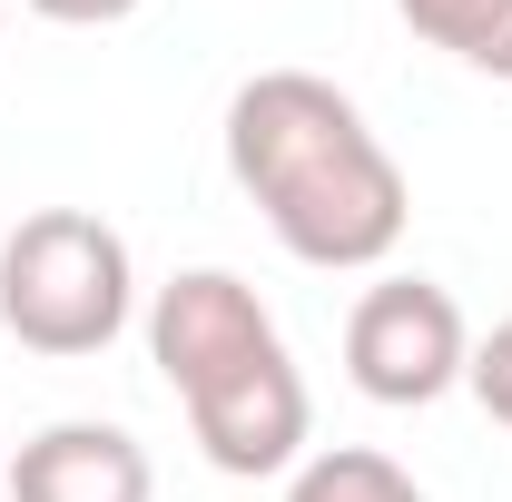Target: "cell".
Returning <instances> with one entry per match:
<instances>
[{
	"instance_id": "7",
	"label": "cell",
	"mask_w": 512,
	"mask_h": 502,
	"mask_svg": "<svg viewBox=\"0 0 512 502\" xmlns=\"http://www.w3.org/2000/svg\"><path fill=\"white\" fill-rule=\"evenodd\" d=\"M286 502H424V483H414L404 463L365 453V443H335V453H306V463H296Z\"/></svg>"
},
{
	"instance_id": "8",
	"label": "cell",
	"mask_w": 512,
	"mask_h": 502,
	"mask_svg": "<svg viewBox=\"0 0 512 502\" xmlns=\"http://www.w3.org/2000/svg\"><path fill=\"white\" fill-rule=\"evenodd\" d=\"M463 384H473V404H483V414H493V424L512 434V315L493 325V335H483V345H473Z\"/></svg>"
},
{
	"instance_id": "6",
	"label": "cell",
	"mask_w": 512,
	"mask_h": 502,
	"mask_svg": "<svg viewBox=\"0 0 512 502\" xmlns=\"http://www.w3.org/2000/svg\"><path fill=\"white\" fill-rule=\"evenodd\" d=\"M414 40H434L444 60L483 69V79H512V0H394Z\"/></svg>"
},
{
	"instance_id": "4",
	"label": "cell",
	"mask_w": 512,
	"mask_h": 502,
	"mask_svg": "<svg viewBox=\"0 0 512 502\" xmlns=\"http://www.w3.org/2000/svg\"><path fill=\"white\" fill-rule=\"evenodd\" d=\"M473 365V335H463V306H453L434 276H384L355 296L345 315V375L355 394H375V404H434L453 394Z\"/></svg>"
},
{
	"instance_id": "2",
	"label": "cell",
	"mask_w": 512,
	"mask_h": 502,
	"mask_svg": "<svg viewBox=\"0 0 512 502\" xmlns=\"http://www.w3.org/2000/svg\"><path fill=\"white\" fill-rule=\"evenodd\" d=\"M148 355H158L168 394L188 404V434L217 473L256 483V473L306 463V375L247 276H227V266L168 276L148 306Z\"/></svg>"
},
{
	"instance_id": "9",
	"label": "cell",
	"mask_w": 512,
	"mask_h": 502,
	"mask_svg": "<svg viewBox=\"0 0 512 502\" xmlns=\"http://www.w3.org/2000/svg\"><path fill=\"white\" fill-rule=\"evenodd\" d=\"M40 20H69V30H109V20H128V10H148V0H30Z\"/></svg>"
},
{
	"instance_id": "5",
	"label": "cell",
	"mask_w": 512,
	"mask_h": 502,
	"mask_svg": "<svg viewBox=\"0 0 512 502\" xmlns=\"http://www.w3.org/2000/svg\"><path fill=\"white\" fill-rule=\"evenodd\" d=\"M148 493H158V473L119 424H50L10 463V502H148Z\"/></svg>"
},
{
	"instance_id": "1",
	"label": "cell",
	"mask_w": 512,
	"mask_h": 502,
	"mask_svg": "<svg viewBox=\"0 0 512 502\" xmlns=\"http://www.w3.org/2000/svg\"><path fill=\"white\" fill-rule=\"evenodd\" d=\"M227 178L256 197L276 247L296 266H325V276L384 266L404 247V217H414L394 148L316 69H256L227 99Z\"/></svg>"
},
{
	"instance_id": "3",
	"label": "cell",
	"mask_w": 512,
	"mask_h": 502,
	"mask_svg": "<svg viewBox=\"0 0 512 502\" xmlns=\"http://www.w3.org/2000/svg\"><path fill=\"white\" fill-rule=\"evenodd\" d=\"M128 296H138L128 247L89 207H40L0 237V325L30 355H60V365L109 355L128 325Z\"/></svg>"
}]
</instances>
